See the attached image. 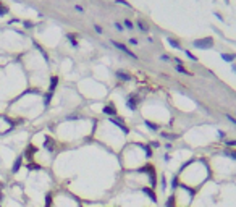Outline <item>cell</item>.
<instances>
[{"label":"cell","instance_id":"obj_4","mask_svg":"<svg viewBox=\"0 0 236 207\" xmlns=\"http://www.w3.org/2000/svg\"><path fill=\"white\" fill-rule=\"evenodd\" d=\"M138 99H136L134 96H130V97H128V102H126V105H128V109H130V110H136V109H138Z\"/></svg>","mask_w":236,"mask_h":207},{"label":"cell","instance_id":"obj_15","mask_svg":"<svg viewBox=\"0 0 236 207\" xmlns=\"http://www.w3.org/2000/svg\"><path fill=\"white\" fill-rule=\"evenodd\" d=\"M123 26H125V29H134V24H133V21L131 19H125L123 21Z\"/></svg>","mask_w":236,"mask_h":207},{"label":"cell","instance_id":"obj_7","mask_svg":"<svg viewBox=\"0 0 236 207\" xmlns=\"http://www.w3.org/2000/svg\"><path fill=\"white\" fill-rule=\"evenodd\" d=\"M110 121H112V123H115L118 128H120V130H123V133L125 134H128V133H130V130H128V128L125 126V123H123V120H117V118H110Z\"/></svg>","mask_w":236,"mask_h":207},{"label":"cell","instance_id":"obj_9","mask_svg":"<svg viewBox=\"0 0 236 207\" xmlns=\"http://www.w3.org/2000/svg\"><path fill=\"white\" fill-rule=\"evenodd\" d=\"M142 192L147 196V197H151L154 202H157V196H155V192H154V189L152 188H142Z\"/></svg>","mask_w":236,"mask_h":207},{"label":"cell","instance_id":"obj_1","mask_svg":"<svg viewBox=\"0 0 236 207\" xmlns=\"http://www.w3.org/2000/svg\"><path fill=\"white\" fill-rule=\"evenodd\" d=\"M139 172L149 173V176H151V178H149V180H151V184H152V186H155V184H157V173H155V168L151 165V163H147L146 167H141Z\"/></svg>","mask_w":236,"mask_h":207},{"label":"cell","instance_id":"obj_14","mask_svg":"<svg viewBox=\"0 0 236 207\" xmlns=\"http://www.w3.org/2000/svg\"><path fill=\"white\" fill-rule=\"evenodd\" d=\"M168 44H170L171 47H173V49H178V50H180V49H181L180 42H178L176 39H173V37H170V39H168Z\"/></svg>","mask_w":236,"mask_h":207},{"label":"cell","instance_id":"obj_16","mask_svg":"<svg viewBox=\"0 0 236 207\" xmlns=\"http://www.w3.org/2000/svg\"><path fill=\"white\" fill-rule=\"evenodd\" d=\"M21 160H23V157H18V159L15 160V165H13V172H18V170H19V167H21Z\"/></svg>","mask_w":236,"mask_h":207},{"label":"cell","instance_id":"obj_19","mask_svg":"<svg viewBox=\"0 0 236 207\" xmlns=\"http://www.w3.org/2000/svg\"><path fill=\"white\" fill-rule=\"evenodd\" d=\"M68 41L71 42V45H73V47H78V41L75 37V34H68Z\"/></svg>","mask_w":236,"mask_h":207},{"label":"cell","instance_id":"obj_33","mask_svg":"<svg viewBox=\"0 0 236 207\" xmlns=\"http://www.w3.org/2000/svg\"><path fill=\"white\" fill-rule=\"evenodd\" d=\"M225 144H226V146H230V147H236V139H233V141H226Z\"/></svg>","mask_w":236,"mask_h":207},{"label":"cell","instance_id":"obj_13","mask_svg":"<svg viewBox=\"0 0 236 207\" xmlns=\"http://www.w3.org/2000/svg\"><path fill=\"white\" fill-rule=\"evenodd\" d=\"M175 70L178 71V73H181V75H186V76H191V71H188V70H186L183 65H176L175 67Z\"/></svg>","mask_w":236,"mask_h":207},{"label":"cell","instance_id":"obj_29","mask_svg":"<svg viewBox=\"0 0 236 207\" xmlns=\"http://www.w3.org/2000/svg\"><path fill=\"white\" fill-rule=\"evenodd\" d=\"M184 54H186V57H188V58H191L192 62H196V60H197V57H194V55H192V54H191L189 50H186Z\"/></svg>","mask_w":236,"mask_h":207},{"label":"cell","instance_id":"obj_30","mask_svg":"<svg viewBox=\"0 0 236 207\" xmlns=\"http://www.w3.org/2000/svg\"><path fill=\"white\" fill-rule=\"evenodd\" d=\"M162 136H163V138H168V139H176V138H178L176 134H167V133H162Z\"/></svg>","mask_w":236,"mask_h":207},{"label":"cell","instance_id":"obj_11","mask_svg":"<svg viewBox=\"0 0 236 207\" xmlns=\"http://www.w3.org/2000/svg\"><path fill=\"white\" fill-rule=\"evenodd\" d=\"M57 84H58V78H57V76H52V78H50V88H49V92H50V94H54Z\"/></svg>","mask_w":236,"mask_h":207},{"label":"cell","instance_id":"obj_23","mask_svg":"<svg viewBox=\"0 0 236 207\" xmlns=\"http://www.w3.org/2000/svg\"><path fill=\"white\" fill-rule=\"evenodd\" d=\"M6 13H8V8H6L5 5H2V3H0V16L6 15Z\"/></svg>","mask_w":236,"mask_h":207},{"label":"cell","instance_id":"obj_6","mask_svg":"<svg viewBox=\"0 0 236 207\" xmlns=\"http://www.w3.org/2000/svg\"><path fill=\"white\" fill-rule=\"evenodd\" d=\"M44 147L47 149V151H50V152H54L55 151V141L52 139V138H45V141H44Z\"/></svg>","mask_w":236,"mask_h":207},{"label":"cell","instance_id":"obj_8","mask_svg":"<svg viewBox=\"0 0 236 207\" xmlns=\"http://www.w3.org/2000/svg\"><path fill=\"white\" fill-rule=\"evenodd\" d=\"M104 113L105 115H110V117H115L117 115V109L113 107V104H109V105L104 107Z\"/></svg>","mask_w":236,"mask_h":207},{"label":"cell","instance_id":"obj_32","mask_svg":"<svg viewBox=\"0 0 236 207\" xmlns=\"http://www.w3.org/2000/svg\"><path fill=\"white\" fill-rule=\"evenodd\" d=\"M52 96H54V94H50V92H47V96H45V101H44V104H45V105H49V102H50Z\"/></svg>","mask_w":236,"mask_h":207},{"label":"cell","instance_id":"obj_26","mask_svg":"<svg viewBox=\"0 0 236 207\" xmlns=\"http://www.w3.org/2000/svg\"><path fill=\"white\" fill-rule=\"evenodd\" d=\"M167 207H175V197H173V196H170V197H168V201H167Z\"/></svg>","mask_w":236,"mask_h":207},{"label":"cell","instance_id":"obj_22","mask_svg":"<svg viewBox=\"0 0 236 207\" xmlns=\"http://www.w3.org/2000/svg\"><path fill=\"white\" fill-rule=\"evenodd\" d=\"M115 3H118V5H125V6H128V8H131V3H130V2H126V0H115Z\"/></svg>","mask_w":236,"mask_h":207},{"label":"cell","instance_id":"obj_20","mask_svg":"<svg viewBox=\"0 0 236 207\" xmlns=\"http://www.w3.org/2000/svg\"><path fill=\"white\" fill-rule=\"evenodd\" d=\"M113 26H115V29H117L118 32H123V31H125V26L121 24V23H118V21H115V23H113Z\"/></svg>","mask_w":236,"mask_h":207},{"label":"cell","instance_id":"obj_37","mask_svg":"<svg viewBox=\"0 0 236 207\" xmlns=\"http://www.w3.org/2000/svg\"><path fill=\"white\" fill-rule=\"evenodd\" d=\"M24 26H26V28H32V23H29V21H26V23H24Z\"/></svg>","mask_w":236,"mask_h":207},{"label":"cell","instance_id":"obj_34","mask_svg":"<svg viewBox=\"0 0 236 207\" xmlns=\"http://www.w3.org/2000/svg\"><path fill=\"white\" fill-rule=\"evenodd\" d=\"M75 10H76L78 13H84V8H83L81 5H75Z\"/></svg>","mask_w":236,"mask_h":207},{"label":"cell","instance_id":"obj_27","mask_svg":"<svg viewBox=\"0 0 236 207\" xmlns=\"http://www.w3.org/2000/svg\"><path fill=\"white\" fill-rule=\"evenodd\" d=\"M128 44H130V45H138L139 41L136 39V37H131V39H128Z\"/></svg>","mask_w":236,"mask_h":207},{"label":"cell","instance_id":"obj_21","mask_svg":"<svg viewBox=\"0 0 236 207\" xmlns=\"http://www.w3.org/2000/svg\"><path fill=\"white\" fill-rule=\"evenodd\" d=\"M146 126H149L152 131H157V130H159V126H157L155 123H152V121H147V120H146Z\"/></svg>","mask_w":236,"mask_h":207},{"label":"cell","instance_id":"obj_31","mask_svg":"<svg viewBox=\"0 0 236 207\" xmlns=\"http://www.w3.org/2000/svg\"><path fill=\"white\" fill-rule=\"evenodd\" d=\"M94 31H96L97 34H102V32H104V29H102V26H99V24H94Z\"/></svg>","mask_w":236,"mask_h":207},{"label":"cell","instance_id":"obj_12","mask_svg":"<svg viewBox=\"0 0 236 207\" xmlns=\"http://www.w3.org/2000/svg\"><path fill=\"white\" fill-rule=\"evenodd\" d=\"M138 26H139V29H141L142 32H146V34L149 32V29H151V28H149V24H146L142 19H138Z\"/></svg>","mask_w":236,"mask_h":207},{"label":"cell","instance_id":"obj_36","mask_svg":"<svg viewBox=\"0 0 236 207\" xmlns=\"http://www.w3.org/2000/svg\"><path fill=\"white\" fill-rule=\"evenodd\" d=\"M160 60H163V62H168V60H170V57H168V55H160Z\"/></svg>","mask_w":236,"mask_h":207},{"label":"cell","instance_id":"obj_2","mask_svg":"<svg viewBox=\"0 0 236 207\" xmlns=\"http://www.w3.org/2000/svg\"><path fill=\"white\" fill-rule=\"evenodd\" d=\"M192 44H194V47H197V49H212L213 47V39L212 37H205V39L194 41Z\"/></svg>","mask_w":236,"mask_h":207},{"label":"cell","instance_id":"obj_25","mask_svg":"<svg viewBox=\"0 0 236 207\" xmlns=\"http://www.w3.org/2000/svg\"><path fill=\"white\" fill-rule=\"evenodd\" d=\"M28 168H29V170H41V165H37V163H32V162H29V165H28Z\"/></svg>","mask_w":236,"mask_h":207},{"label":"cell","instance_id":"obj_35","mask_svg":"<svg viewBox=\"0 0 236 207\" xmlns=\"http://www.w3.org/2000/svg\"><path fill=\"white\" fill-rule=\"evenodd\" d=\"M226 118H228V120H230V121H231V123H233V125L236 126V118H233L231 115H226Z\"/></svg>","mask_w":236,"mask_h":207},{"label":"cell","instance_id":"obj_3","mask_svg":"<svg viewBox=\"0 0 236 207\" xmlns=\"http://www.w3.org/2000/svg\"><path fill=\"white\" fill-rule=\"evenodd\" d=\"M112 44L113 45H115L117 49H118V50H121V52H125L128 57H131V58H134V60H138V55H136V54H133L131 50H130V49H128L125 44H121V42H118V41H115V39H112Z\"/></svg>","mask_w":236,"mask_h":207},{"label":"cell","instance_id":"obj_18","mask_svg":"<svg viewBox=\"0 0 236 207\" xmlns=\"http://www.w3.org/2000/svg\"><path fill=\"white\" fill-rule=\"evenodd\" d=\"M141 147L144 149L146 157H152V149H151V147H149V146H146V144H141Z\"/></svg>","mask_w":236,"mask_h":207},{"label":"cell","instance_id":"obj_24","mask_svg":"<svg viewBox=\"0 0 236 207\" xmlns=\"http://www.w3.org/2000/svg\"><path fill=\"white\" fill-rule=\"evenodd\" d=\"M45 207H52V196L50 194L45 196Z\"/></svg>","mask_w":236,"mask_h":207},{"label":"cell","instance_id":"obj_10","mask_svg":"<svg viewBox=\"0 0 236 207\" xmlns=\"http://www.w3.org/2000/svg\"><path fill=\"white\" fill-rule=\"evenodd\" d=\"M36 151H37V149H36L34 146H28L26 147V152H24V157H26V159H32V155L36 154Z\"/></svg>","mask_w":236,"mask_h":207},{"label":"cell","instance_id":"obj_28","mask_svg":"<svg viewBox=\"0 0 236 207\" xmlns=\"http://www.w3.org/2000/svg\"><path fill=\"white\" fill-rule=\"evenodd\" d=\"M225 154H226L228 157H231L233 160H236V152H234V151H225Z\"/></svg>","mask_w":236,"mask_h":207},{"label":"cell","instance_id":"obj_5","mask_svg":"<svg viewBox=\"0 0 236 207\" xmlns=\"http://www.w3.org/2000/svg\"><path fill=\"white\" fill-rule=\"evenodd\" d=\"M117 78H118V80H123V81H131V80H133L131 75L126 73L125 70H118V71H117Z\"/></svg>","mask_w":236,"mask_h":207},{"label":"cell","instance_id":"obj_17","mask_svg":"<svg viewBox=\"0 0 236 207\" xmlns=\"http://www.w3.org/2000/svg\"><path fill=\"white\" fill-rule=\"evenodd\" d=\"M221 58H223L225 62H231V60H234V58H236V54H233V55H228V54H221Z\"/></svg>","mask_w":236,"mask_h":207},{"label":"cell","instance_id":"obj_38","mask_svg":"<svg viewBox=\"0 0 236 207\" xmlns=\"http://www.w3.org/2000/svg\"><path fill=\"white\" fill-rule=\"evenodd\" d=\"M0 199H2V191H0Z\"/></svg>","mask_w":236,"mask_h":207}]
</instances>
